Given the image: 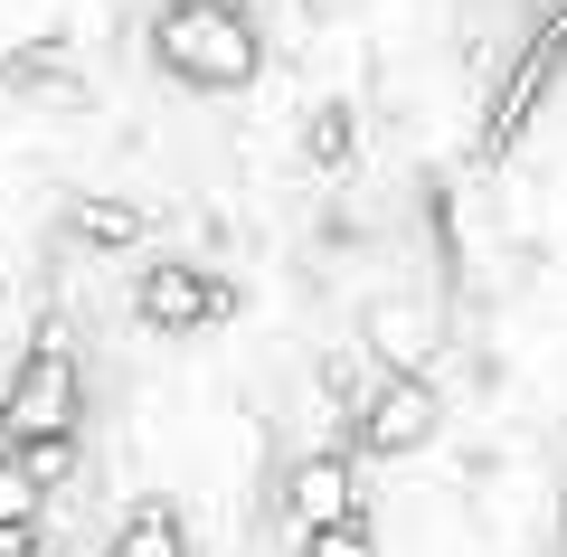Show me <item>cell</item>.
<instances>
[{
	"label": "cell",
	"mask_w": 567,
	"mask_h": 557,
	"mask_svg": "<svg viewBox=\"0 0 567 557\" xmlns=\"http://www.w3.org/2000/svg\"><path fill=\"white\" fill-rule=\"evenodd\" d=\"M104 557H189V529H181V510H171V501H142V510L104 538Z\"/></svg>",
	"instance_id": "cell-7"
},
{
	"label": "cell",
	"mask_w": 567,
	"mask_h": 557,
	"mask_svg": "<svg viewBox=\"0 0 567 557\" xmlns=\"http://www.w3.org/2000/svg\"><path fill=\"white\" fill-rule=\"evenodd\" d=\"M369 350L388 359V379H425L435 321H425V312H398V302H379V312H369Z\"/></svg>",
	"instance_id": "cell-6"
},
{
	"label": "cell",
	"mask_w": 567,
	"mask_h": 557,
	"mask_svg": "<svg viewBox=\"0 0 567 557\" xmlns=\"http://www.w3.org/2000/svg\"><path fill=\"white\" fill-rule=\"evenodd\" d=\"M20 473L39 482V492H58V482L76 473V444H20Z\"/></svg>",
	"instance_id": "cell-11"
},
{
	"label": "cell",
	"mask_w": 567,
	"mask_h": 557,
	"mask_svg": "<svg viewBox=\"0 0 567 557\" xmlns=\"http://www.w3.org/2000/svg\"><path fill=\"white\" fill-rule=\"evenodd\" d=\"M303 161L322 171V161H350V104H322V114L303 123Z\"/></svg>",
	"instance_id": "cell-10"
},
{
	"label": "cell",
	"mask_w": 567,
	"mask_h": 557,
	"mask_svg": "<svg viewBox=\"0 0 567 557\" xmlns=\"http://www.w3.org/2000/svg\"><path fill=\"white\" fill-rule=\"evenodd\" d=\"M435 425H445V398H435L425 379H379V388L360 398V454H379V463L425 454Z\"/></svg>",
	"instance_id": "cell-3"
},
{
	"label": "cell",
	"mask_w": 567,
	"mask_h": 557,
	"mask_svg": "<svg viewBox=\"0 0 567 557\" xmlns=\"http://www.w3.org/2000/svg\"><path fill=\"white\" fill-rule=\"evenodd\" d=\"M0 557H58V548H39V538H10V548H0Z\"/></svg>",
	"instance_id": "cell-13"
},
{
	"label": "cell",
	"mask_w": 567,
	"mask_h": 557,
	"mask_svg": "<svg viewBox=\"0 0 567 557\" xmlns=\"http://www.w3.org/2000/svg\"><path fill=\"white\" fill-rule=\"evenodd\" d=\"M293 557H379L369 529H322V538H293Z\"/></svg>",
	"instance_id": "cell-12"
},
{
	"label": "cell",
	"mask_w": 567,
	"mask_h": 557,
	"mask_svg": "<svg viewBox=\"0 0 567 557\" xmlns=\"http://www.w3.org/2000/svg\"><path fill=\"white\" fill-rule=\"evenodd\" d=\"M76 246H142V208H123V199H76Z\"/></svg>",
	"instance_id": "cell-8"
},
{
	"label": "cell",
	"mask_w": 567,
	"mask_h": 557,
	"mask_svg": "<svg viewBox=\"0 0 567 557\" xmlns=\"http://www.w3.org/2000/svg\"><path fill=\"white\" fill-rule=\"evenodd\" d=\"M284 519L293 538H322V529H360V473L350 454H303L284 473Z\"/></svg>",
	"instance_id": "cell-4"
},
{
	"label": "cell",
	"mask_w": 567,
	"mask_h": 557,
	"mask_svg": "<svg viewBox=\"0 0 567 557\" xmlns=\"http://www.w3.org/2000/svg\"><path fill=\"white\" fill-rule=\"evenodd\" d=\"M39 501H48V492H39V482L20 473V454H0V548L39 529Z\"/></svg>",
	"instance_id": "cell-9"
},
{
	"label": "cell",
	"mask_w": 567,
	"mask_h": 557,
	"mask_svg": "<svg viewBox=\"0 0 567 557\" xmlns=\"http://www.w3.org/2000/svg\"><path fill=\"white\" fill-rule=\"evenodd\" d=\"M133 312L152 321V331H208V321L237 312V293H227L208 265H152L142 293H133Z\"/></svg>",
	"instance_id": "cell-5"
},
{
	"label": "cell",
	"mask_w": 567,
	"mask_h": 557,
	"mask_svg": "<svg viewBox=\"0 0 567 557\" xmlns=\"http://www.w3.org/2000/svg\"><path fill=\"white\" fill-rule=\"evenodd\" d=\"M85 425V369L66 350V331H39V350L10 369V398H0V454L20 444H76Z\"/></svg>",
	"instance_id": "cell-2"
},
{
	"label": "cell",
	"mask_w": 567,
	"mask_h": 557,
	"mask_svg": "<svg viewBox=\"0 0 567 557\" xmlns=\"http://www.w3.org/2000/svg\"><path fill=\"white\" fill-rule=\"evenodd\" d=\"M152 58H162L181 85H199V95H237V85H256L265 39H256V20H246L237 0H162Z\"/></svg>",
	"instance_id": "cell-1"
}]
</instances>
